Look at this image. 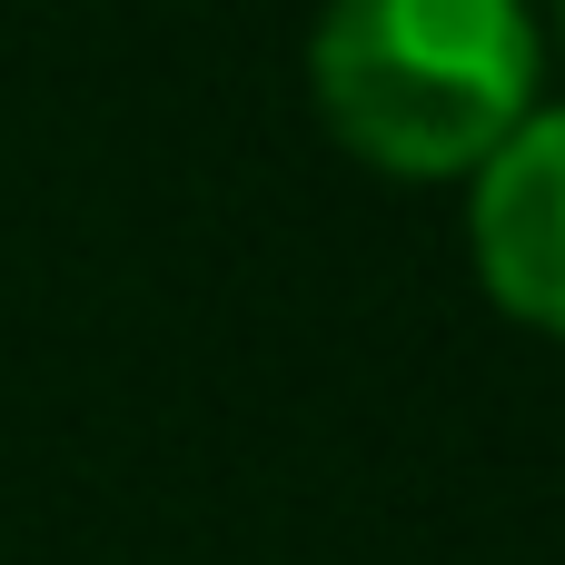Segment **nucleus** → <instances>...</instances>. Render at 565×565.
I'll return each mask as SVG.
<instances>
[{
	"label": "nucleus",
	"mask_w": 565,
	"mask_h": 565,
	"mask_svg": "<svg viewBox=\"0 0 565 565\" xmlns=\"http://www.w3.org/2000/svg\"><path fill=\"white\" fill-rule=\"evenodd\" d=\"M308 89L348 159L387 179H477L536 119L526 0H328Z\"/></svg>",
	"instance_id": "obj_1"
},
{
	"label": "nucleus",
	"mask_w": 565,
	"mask_h": 565,
	"mask_svg": "<svg viewBox=\"0 0 565 565\" xmlns=\"http://www.w3.org/2000/svg\"><path fill=\"white\" fill-rule=\"evenodd\" d=\"M467 258L516 328L565 348V109H536L467 179Z\"/></svg>",
	"instance_id": "obj_2"
},
{
	"label": "nucleus",
	"mask_w": 565,
	"mask_h": 565,
	"mask_svg": "<svg viewBox=\"0 0 565 565\" xmlns=\"http://www.w3.org/2000/svg\"><path fill=\"white\" fill-rule=\"evenodd\" d=\"M556 30H565V0H556Z\"/></svg>",
	"instance_id": "obj_3"
}]
</instances>
